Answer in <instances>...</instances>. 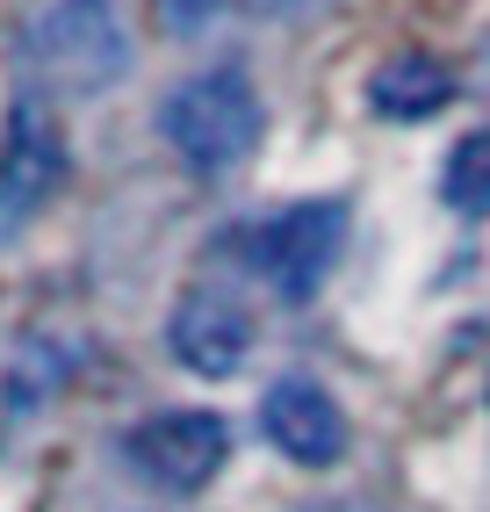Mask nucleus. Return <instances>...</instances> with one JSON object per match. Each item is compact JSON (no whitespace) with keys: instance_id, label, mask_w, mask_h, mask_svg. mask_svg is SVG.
Segmentation results:
<instances>
[{"instance_id":"8","label":"nucleus","mask_w":490,"mask_h":512,"mask_svg":"<svg viewBox=\"0 0 490 512\" xmlns=\"http://www.w3.org/2000/svg\"><path fill=\"white\" fill-rule=\"evenodd\" d=\"M368 101H375L382 123H426L454 101V73L426 51H397L368 73Z\"/></svg>"},{"instance_id":"6","label":"nucleus","mask_w":490,"mask_h":512,"mask_svg":"<svg viewBox=\"0 0 490 512\" xmlns=\"http://www.w3.org/2000/svg\"><path fill=\"white\" fill-rule=\"evenodd\" d=\"M166 347H173V361L195 368V375H238L245 354H253V311H245L231 289L202 282V289H188L181 303H173Z\"/></svg>"},{"instance_id":"10","label":"nucleus","mask_w":490,"mask_h":512,"mask_svg":"<svg viewBox=\"0 0 490 512\" xmlns=\"http://www.w3.org/2000/svg\"><path fill=\"white\" fill-rule=\"evenodd\" d=\"M224 15H231V0H159V22L173 37H209Z\"/></svg>"},{"instance_id":"9","label":"nucleus","mask_w":490,"mask_h":512,"mask_svg":"<svg viewBox=\"0 0 490 512\" xmlns=\"http://www.w3.org/2000/svg\"><path fill=\"white\" fill-rule=\"evenodd\" d=\"M440 195H447L462 217H490V130H469V138L447 152Z\"/></svg>"},{"instance_id":"5","label":"nucleus","mask_w":490,"mask_h":512,"mask_svg":"<svg viewBox=\"0 0 490 512\" xmlns=\"http://www.w3.org/2000/svg\"><path fill=\"white\" fill-rule=\"evenodd\" d=\"M130 462L159 491H202L231 462V426L217 412H159L130 433Z\"/></svg>"},{"instance_id":"7","label":"nucleus","mask_w":490,"mask_h":512,"mask_svg":"<svg viewBox=\"0 0 490 512\" xmlns=\"http://www.w3.org/2000/svg\"><path fill=\"white\" fill-rule=\"evenodd\" d=\"M260 426H267L274 448L289 462H303V469H332L346 455V412L310 375H282V383L260 397Z\"/></svg>"},{"instance_id":"2","label":"nucleus","mask_w":490,"mask_h":512,"mask_svg":"<svg viewBox=\"0 0 490 512\" xmlns=\"http://www.w3.org/2000/svg\"><path fill=\"white\" fill-rule=\"evenodd\" d=\"M260 94L238 65H217V73H195L166 94L159 109V138L181 152L188 174H231L238 159H253L260 145Z\"/></svg>"},{"instance_id":"1","label":"nucleus","mask_w":490,"mask_h":512,"mask_svg":"<svg viewBox=\"0 0 490 512\" xmlns=\"http://www.w3.org/2000/svg\"><path fill=\"white\" fill-rule=\"evenodd\" d=\"M22 65L51 94H101L130 73V22L116 0H44L22 22Z\"/></svg>"},{"instance_id":"12","label":"nucleus","mask_w":490,"mask_h":512,"mask_svg":"<svg viewBox=\"0 0 490 512\" xmlns=\"http://www.w3.org/2000/svg\"><path fill=\"white\" fill-rule=\"evenodd\" d=\"M303 512H382V505H368V498H318V505H303Z\"/></svg>"},{"instance_id":"11","label":"nucleus","mask_w":490,"mask_h":512,"mask_svg":"<svg viewBox=\"0 0 490 512\" xmlns=\"http://www.w3.org/2000/svg\"><path fill=\"white\" fill-rule=\"evenodd\" d=\"M238 15H253V22H303V15H318L332 8V0H231Z\"/></svg>"},{"instance_id":"4","label":"nucleus","mask_w":490,"mask_h":512,"mask_svg":"<svg viewBox=\"0 0 490 512\" xmlns=\"http://www.w3.org/2000/svg\"><path fill=\"white\" fill-rule=\"evenodd\" d=\"M58 181H65V138L37 101H22L8 116V145H0V246L58 195Z\"/></svg>"},{"instance_id":"3","label":"nucleus","mask_w":490,"mask_h":512,"mask_svg":"<svg viewBox=\"0 0 490 512\" xmlns=\"http://www.w3.org/2000/svg\"><path fill=\"white\" fill-rule=\"evenodd\" d=\"M245 253L282 303H310L346 253V202H289L245 238Z\"/></svg>"}]
</instances>
